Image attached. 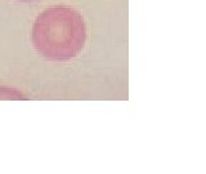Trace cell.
I'll use <instances>...</instances> for the list:
<instances>
[{
    "mask_svg": "<svg viewBox=\"0 0 206 174\" xmlns=\"http://www.w3.org/2000/svg\"><path fill=\"white\" fill-rule=\"evenodd\" d=\"M34 47L52 61H70L79 56L86 42L84 17L76 9L56 5L36 17L32 31Z\"/></svg>",
    "mask_w": 206,
    "mask_h": 174,
    "instance_id": "1",
    "label": "cell"
},
{
    "mask_svg": "<svg viewBox=\"0 0 206 174\" xmlns=\"http://www.w3.org/2000/svg\"><path fill=\"white\" fill-rule=\"evenodd\" d=\"M0 99H26L23 93L14 88H9V86H0Z\"/></svg>",
    "mask_w": 206,
    "mask_h": 174,
    "instance_id": "2",
    "label": "cell"
},
{
    "mask_svg": "<svg viewBox=\"0 0 206 174\" xmlns=\"http://www.w3.org/2000/svg\"><path fill=\"white\" fill-rule=\"evenodd\" d=\"M17 2H25V3H30V2H38V0H17Z\"/></svg>",
    "mask_w": 206,
    "mask_h": 174,
    "instance_id": "3",
    "label": "cell"
}]
</instances>
